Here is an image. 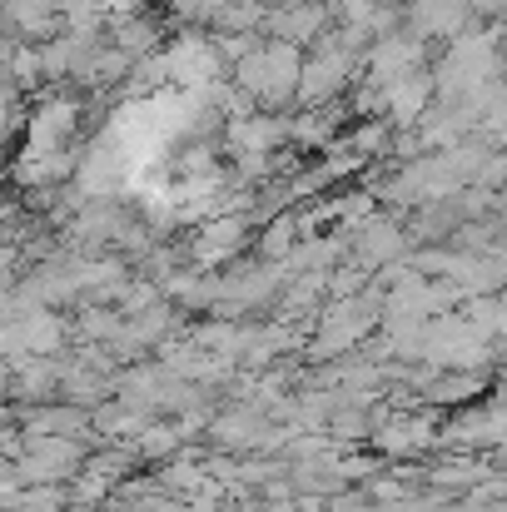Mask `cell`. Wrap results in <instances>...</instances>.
<instances>
[{"label": "cell", "instance_id": "1", "mask_svg": "<svg viewBox=\"0 0 507 512\" xmlns=\"http://www.w3.org/2000/svg\"><path fill=\"white\" fill-rule=\"evenodd\" d=\"M423 100H428V85H398V115H403V120L418 115Z\"/></svg>", "mask_w": 507, "mask_h": 512}]
</instances>
